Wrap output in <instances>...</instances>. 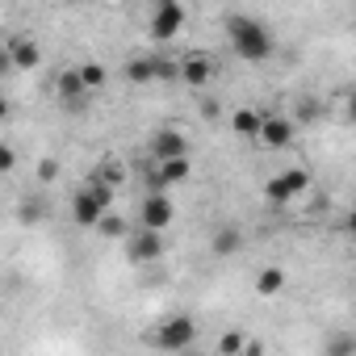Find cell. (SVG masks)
Returning a JSON list of instances; mask_svg holds the SVG:
<instances>
[{
	"label": "cell",
	"mask_w": 356,
	"mask_h": 356,
	"mask_svg": "<svg viewBox=\"0 0 356 356\" xmlns=\"http://www.w3.org/2000/svg\"><path fill=\"white\" fill-rule=\"evenodd\" d=\"M5 118H9V101H5V97H0V122H5Z\"/></svg>",
	"instance_id": "4316f807"
},
{
	"label": "cell",
	"mask_w": 356,
	"mask_h": 356,
	"mask_svg": "<svg viewBox=\"0 0 356 356\" xmlns=\"http://www.w3.org/2000/svg\"><path fill=\"white\" fill-rule=\"evenodd\" d=\"M59 101L67 105V109H84V101H88V92H84V84H80V76H76V67H67V72H59Z\"/></svg>",
	"instance_id": "5bb4252c"
},
{
	"label": "cell",
	"mask_w": 356,
	"mask_h": 356,
	"mask_svg": "<svg viewBox=\"0 0 356 356\" xmlns=\"http://www.w3.org/2000/svg\"><path fill=\"white\" fill-rule=\"evenodd\" d=\"M185 22H189L185 5H176V0H159V5L151 9V22H147V30H151V38L168 42V38H176V34L185 30Z\"/></svg>",
	"instance_id": "5b68a950"
},
{
	"label": "cell",
	"mask_w": 356,
	"mask_h": 356,
	"mask_svg": "<svg viewBox=\"0 0 356 356\" xmlns=\"http://www.w3.org/2000/svg\"><path fill=\"white\" fill-rule=\"evenodd\" d=\"M260 122H264V113H256L252 105H243V109L231 113V130H235L239 138H256V134H260Z\"/></svg>",
	"instance_id": "9a60e30c"
},
{
	"label": "cell",
	"mask_w": 356,
	"mask_h": 356,
	"mask_svg": "<svg viewBox=\"0 0 356 356\" xmlns=\"http://www.w3.org/2000/svg\"><path fill=\"white\" fill-rule=\"evenodd\" d=\"M323 356H356V335L352 331H335L323 348Z\"/></svg>",
	"instance_id": "d6986e66"
},
{
	"label": "cell",
	"mask_w": 356,
	"mask_h": 356,
	"mask_svg": "<svg viewBox=\"0 0 356 356\" xmlns=\"http://www.w3.org/2000/svg\"><path fill=\"white\" fill-rule=\"evenodd\" d=\"M256 138H260L268 151H285V147L293 143V122H289V118H264Z\"/></svg>",
	"instance_id": "7c38bea8"
},
{
	"label": "cell",
	"mask_w": 356,
	"mask_h": 356,
	"mask_svg": "<svg viewBox=\"0 0 356 356\" xmlns=\"http://www.w3.org/2000/svg\"><path fill=\"white\" fill-rule=\"evenodd\" d=\"M151 155H155V163H163V159H185L189 155V138L176 130V126H163V130L151 134Z\"/></svg>",
	"instance_id": "ba28073f"
},
{
	"label": "cell",
	"mask_w": 356,
	"mask_h": 356,
	"mask_svg": "<svg viewBox=\"0 0 356 356\" xmlns=\"http://www.w3.org/2000/svg\"><path fill=\"white\" fill-rule=\"evenodd\" d=\"M97 231H101L105 239H126V235H130V231H126V222H122L118 214H105V218L97 222Z\"/></svg>",
	"instance_id": "ffe728a7"
},
{
	"label": "cell",
	"mask_w": 356,
	"mask_h": 356,
	"mask_svg": "<svg viewBox=\"0 0 356 356\" xmlns=\"http://www.w3.org/2000/svg\"><path fill=\"white\" fill-rule=\"evenodd\" d=\"M172 218H176V206H172L168 193H147V197L138 202V227H143V231L163 235V231L172 227Z\"/></svg>",
	"instance_id": "8992f818"
},
{
	"label": "cell",
	"mask_w": 356,
	"mask_h": 356,
	"mask_svg": "<svg viewBox=\"0 0 356 356\" xmlns=\"http://www.w3.org/2000/svg\"><path fill=\"white\" fill-rule=\"evenodd\" d=\"M55 176H59V163L55 159H42L38 163V181H55Z\"/></svg>",
	"instance_id": "cb8c5ba5"
},
{
	"label": "cell",
	"mask_w": 356,
	"mask_h": 356,
	"mask_svg": "<svg viewBox=\"0 0 356 356\" xmlns=\"http://www.w3.org/2000/svg\"><path fill=\"white\" fill-rule=\"evenodd\" d=\"M92 181H101L105 189H113V193H118V189L126 185V168H122V159H101V163H97V172H92Z\"/></svg>",
	"instance_id": "2e32d148"
},
{
	"label": "cell",
	"mask_w": 356,
	"mask_h": 356,
	"mask_svg": "<svg viewBox=\"0 0 356 356\" xmlns=\"http://www.w3.org/2000/svg\"><path fill=\"white\" fill-rule=\"evenodd\" d=\"M13 168H17V151L9 143H0V176H9Z\"/></svg>",
	"instance_id": "603a6c76"
},
{
	"label": "cell",
	"mask_w": 356,
	"mask_h": 356,
	"mask_svg": "<svg viewBox=\"0 0 356 356\" xmlns=\"http://www.w3.org/2000/svg\"><path fill=\"white\" fill-rule=\"evenodd\" d=\"M5 55H9L13 72H34V67L42 63V47H38L30 34H17V38H9V42H5Z\"/></svg>",
	"instance_id": "9c48e42d"
},
{
	"label": "cell",
	"mask_w": 356,
	"mask_h": 356,
	"mask_svg": "<svg viewBox=\"0 0 356 356\" xmlns=\"http://www.w3.org/2000/svg\"><path fill=\"white\" fill-rule=\"evenodd\" d=\"M42 214H47V206H42V197H26V206L17 210V218H22L26 227H30V222H38Z\"/></svg>",
	"instance_id": "7402d4cb"
},
{
	"label": "cell",
	"mask_w": 356,
	"mask_h": 356,
	"mask_svg": "<svg viewBox=\"0 0 356 356\" xmlns=\"http://www.w3.org/2000/svg\"><path fill=\"white\" fill-rule=\"evenodd\" d=\"M222 30H227L231 51H235L243 63H264V59L273 55V30H268L260 17H252V13H231V17L222 22Z\"/></svg>",
	"instance_id": "6da1fadb"
},
{
	"label": "cell",
	"mask_w": 356,
	"mask_h": 356,
	"mask_svg": "<svg viewBox=\"0 0 356 356\" xmlns=\"http://www.w3.org/2000/svg\"><path fill=\"white\" fill-rule=\"evenodd\" d=\"M147 343L155 352H189L197 343V318L193 314H172V318H163L159 327L147 331Z\"/></svg>",
	"instance_id": "7a4b0ae2"
},
{
	"label": "cell",
	"mask_w": 356,
	"mask_h": 356,
	"mask_svg": "<svg viewBox=\"0 0 356 356\" xmlns=\"http://www.w3.org/2000/svg\"><path fill=\"white\" fill-rule=\"evenodd\" d=\"M189 172H193V159L189 155L185 159H163V163H155V172H151V193H163L168 185H185Z\"/></svg>",
	"instance_id": "30bf717a"
},
{
	"label": "cell",
	"mask_w": 356,
	"mask_h": 356,
	"mask_svg": "<svg viewBox=\"0 0 356 356\" xmlns=\"http://www.w3.org/2000/svg\"><path fill=\"white\" fill-rule=\"evenodd\" d=\"M76 76H80V84H84V92L92 97V92H97V88L105 84V76H109V72H105V63H97V59H88V63H80V67H76Z\"/></svg>",
	"instance_id": "ac0fdd59"
},
{
	"label": "cell",
	"mask_w": 356,
	"mask_h": 356,
	"mask_svg": "<svg viewBox=\"0 0 356 356\" xmlns=\"http://www.w3.org/2000/svg\"><path fill=\"white\" fill-rule=\"evenodd\" d=\"M243 339H248V331H239V327H235V331H227V335H222L218 352H222V356H239V352H243Z\"/></svg>",
	"instance_id": "44dd1931"
},
{
	"label": "cell",
	"mask_w": 356,
	"mask_h": 356,
	"mask_svg": "<svg viewBox=\"0 0 356 356\" xmlns=\"http://www.w3.org/2000/svg\"><path fill=\"white\" fill-rule=\"evenodd\" d=\"M239 356H264V343H260L256 335H248V339H243V352H239Z\"/></svg>",
	"instance_id": "d4e9b609"
},
{
	"label": "cell",
	"mask_w": 356,
	"mask_h": 356,
	"mask_svg": "<svg viewBox=\"0 0 356 356\" xmlns=\"http://www.w3.org/2000/svg\"><path fill=\"white\" fill-rule=\"evenodd\" d=\"M289 289V273L281 268V264H264L260 273H256V293L260 298H277V293H285Z\"/></svg>",
	"instance_id": "4fadbf2b"
},
{
	"label": "cell",
	"mask_w": 356,
	"mask_h": 356,
	"mask_svg": "<svg viewBox=\"0 0 356 356\" xmlns=\"http://www.w3.org/2000/svg\"><path fill=\"white\" fill-rule=\"evenodd\" d=\"M113 189H105L101 181H92V176H88V181H84V189L72 197V222L76 227H88V231H97V222L109 214V206H113Z\"/></svg>",
	"instance_id": "3957f363"
},
{
	"label": "cell",
	"mask_w": 356,
	"mask_h": 356,
	"mask_svg": "<svg viewBox=\"0 0 356 356\" xmlns=\"http://www.w3.org/2000/svg\"><path fill=\"white\" fill-rule=\"evenodd\" d=\"M310 189V172L306 168H285V172H277L273 181L264 185V202L268 206H289L293 197H302Z\"/></svg>",
	"instance_id": "277c9868"
},
{
	"label": "cell",
	"mask_w": 356,
	"mask_h": 356,
	"mask_svg": "<svg viewBox=\"0 0 356 356\" xmlns=\"http://www.w3.org/2000/svg\"><path fill=\"white\" fill-rule=\"evenodd\" d=\"M126 256H130V264H155L159 256H163V235H155V231H130L126 235Z\"/></svg>",
	"instance_id": "52a82bcc"
},
{
	"label": "cell",
	"mask_w": 356,
	"mask_h": 356,
	"mask_svg": "<svg viewBox=\"0 0 356 356\" xmlns=\"http://www.w3.org/2000/svg\"><path fill=\"white\" fill-rule=\"evenodd\" d=\"M13 72V63H9V55H5V47H0V76H9Z\"/></svg>",
	"instance_id": "484cf974"
},
{
	"label": "cell",
	"mask_w": 356,
	"mask_h": 356,
	"mask_svg": "<svg viewBox=\"0 0 356 356\" xmlns=\"http://www.w3.org/2000/svg\"><path fill=\"white\" fill-rule=\"evenodd\" d=\"M239 243H243L239 227H218V231H214V239H210L214 256H235V252H239Z\"/></svg>",
	"instance_id": "e0dca14e"
},
{
	"label": "cell",
	"mask_w": 356,
	"mask_h": 356,
	"mask_svg": "<svg viewBox=\"0 0 356 356\" xmlns=\"http://www.w3.org/2000/svg\"><path fill=\"white\" fill-rule=\"evenodd\" d=\"M176 76H181L189 88H202L206 80H214V59L206 51H193V55H185L181 63H176Z\"/></svg>",
	"instance_id": "8fae6325"
}]
</instances>
